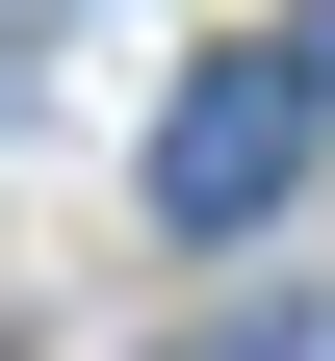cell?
<instances>
[{
	"mask_svg": "<svg viewBox=\"0 0 335 361\" xmlns=\"http://www.w3.org/2000/svg\"><path fill=\"white\" fill-rule=\"evenodd\" d=\"M310 155H335V104H310V52H207V78L155 104V207H181V233H258V207H284Z\"/></svg>",
	"mask_w": 335,
	"mask_h": 361,
	"instance_id": "obj_1",
	"label": "cell"
},
{
	"mask_svg": "<svg viewBox=\"0 0 335 361\" xmlns=\"http://www.w3.org/2000/svg\"><path fill=\"white\" fill-rule=\"evenodd\" d=\"M284 52H310V104H335V0H310V26H284Z\"/></svg>",
	"mask_w": 335,
	"mask_h": 361,
	"instance_id": "obj_2",
	"label": "cell"
}]
</instances>
